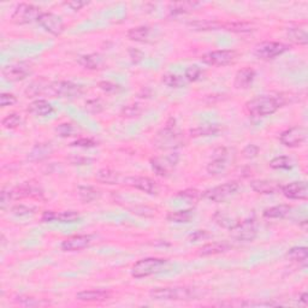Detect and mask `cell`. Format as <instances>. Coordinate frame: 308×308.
Wrapping results in <instances>:
<instances>
[{
  "label": "cell",
  "instance_id": "obj_1",
  "mask_svg": "<svg viewBox=\"0 0 308 308\" xmlns=\"http://www.w3.org/2000/svg\"><path fill=\"white\" fill-rule=\"evenodd\" d=\"M286 103L284 97L281 96H259L246 103L248 113L253 117H266L275 113Z\"/></svg>",
  "mask_w": 308,
  "mask_h": 308
},
{
  "label": "cell",
  "instance_id": "obj_2",
  "mask_svg": "<svg viewBox=\"0 0 308 308\" xmlns=\"http://www.w3.org/2000/svg\"><path fill=\"white\" fill-rule=\"evenodd\" d=\"M149 295L154 300L159 301H188L195 298V292L186 287H170L155 288L151 290Z\"/></svg>",
  "mask_w": 308,
  "mask_h": 308
},
{
  "label": "cell",
  "instance_id": "obj_3",
  "mask_svg": "<svg viewBox=\"0 0 308 308\" xmlns=\"http://www.w3.org/2000/svg\"><path fill=\"white\" fill-rule=\"evenodd\" d=\"M181 141L182 140L176 128V122L174 118H170L166 125L157 134L154 143L159 149H171L180 146Z\"/></svg>",
  "mask_w": 308,
  "mask_h": 308
},
{
  "label": "cell",
  "instance_id": "obj_4",
  "mask_svg": "<svg viewBox=\"0 0 308 308\" xmlns=\"http://www.w3.org/2000/svg\"><path fill=\"white\" fill-rule=\"evenodd\" d=\"M168 263L166 259L160 258H146L139 260L132 266L131 276L135 278H145L154 273L162 271V269Z\"/></svg>",
  "mask_w": 308,
  "mask_h": 308
},
{
  "label": "cell",
  "instance_id": "obj_5",
  "mask_svg": "<svg viewBox=\"0 0 308 308\" xmlns=\"http://www.w3.org/2000/svg\"><path fill=\"white\" fill-rule=\"evenodd\" d=\"M83 93V88L80 85L73 82L59 81V82H51L48 96L51 97H59V98H68V99H74V98L81 97Z\"/></svg>",
  "mask_w": 308,
  "mask_h": 308
},
{
  "label": "cell",
  "instance_id": "obj_6",
  "mask_svg": "<svg viewBox=\"0 0 308 308\" xmlns=\"http://www.w3.org/2000/svg\"><path fill=\"white\" fill-rule=\"evenodd\" d=\"M40 16H41V12H40L39 7H36L33 4L22 2V4L17 5L16 10L13 11L12 16H11V19L16 24H29V23L35 21L37 22Z\"/></svg>",
  "mask_w": 308,
  "mask_h": 308
},
{
  "label": "cell",
  "instance_id": "obj_7",
  "mask_svg": "<svg viewBox=\"0 0 308 308\" xmlns=\"http://www.w3.org/2000/svg\"><path fill=\"white\" fill-rule=\"evenodd\" d=\"M258 235L257 221L253 218L246 219L241 223H237L231 229V236L237 241H243V242H252L255 240Z\"/></svg>",
  "mask_w": 308,
  "mask_h": 308
},
{
  "label": "cell",
  "instance_id": "obj_8",
  "mask_svg": "<svg viewBox=\"0 0 308 308\" xmlns=\"http://www.w3.org/2000/svg\"><path fill=\"white\" fill-rule=\"evenodd\" d=\"M238 188H240V187H238V183L232 181V182L224 183L221 184V186L208 189V191L204 193V198L212 201V203H223V201H225L226 199L232 197V195L238 191Z\"/></svg>",
  "mask_w": 308,
  "mask_h": 308
},
{
  "label": "cell",
  "instance_id": "obj_9",
  "mask_svg": "<svg viewBox=\"0 0 308 308\" xmlns=\"http://www.w3.org/2000/svg\"><path fill=\"white\" fill-rule=\"evenodd\" d=\"M237 58V53L235 51L220 50L212 51L201 56V60L207 65L212 66H225L234 63Z\"/></svg>",
  "mask_w": 308,
  "mask_h": 308
},
{
  "label": "cell",
  "instance_id": "obj_10",
  "mask_svg": "<svg viewBox=\"0 0 308 308\" xmlns=\"http://www.w3.org/2000/svg\"><path fill=\"white\" fill-rule=\"evenodd\" d=\"M289 50V46L282 42H263L258 45L254 50V54L259 59L270 60L275 59L276 57L282 56L283 53Z\"/></svg>",
  "mask_w": 308,
  "mask_h": 308
},
{
  "label": "cell",
  "instance_id": "obj_11",
  "mask_svg": "<svg viewBox=\"0 0 308 308\" xmlns=\"http://www.w3.org/2000/svg\"><path fill=\"white\" fill-rule=\"evenodd\" d=\"M37 23L52 35L58 36L64 31V22L56 13L42 12L41 16L37 19Z\"/></svg>",
  "mask_w": 308,
  "mask_h": 308
},
{
  "label": "cell",
  "instance_id": "obj_12",
  "mask_svg": "<svg viewBox=\"0 0 308 308\" xmlns=\"http://www.w3.org/2000/svg\"><path fill=\"white\" fill-rule=\"evenodd\" d=\"M178 154L177 153H171L165 155L164 158H154L151 160L152 169L158 176L160 177H166L169 176L170 171L177 165L178 163Z\"/></svg>",
  "mask_w": 308,
  "mask_h": 308
},
{
  "label": "cell",
  "instance_id": "obj_13",
  "mask_svg": "<svg viewBox=\"0 0 308 308\" xmlns=\"http://www.w3.org/2000/svg\"><path fill=\"white\" fill-rule=\"evenodd\" d=\"M31 71H33L31 70V66L28 63H15V64L7 65L2 69V76L7 81L17 82L22 81L25 77L29 76Z\"/></svg>",
  "mask_w": 308,
  "mask_h": 308
},
{
  "label": "cell",
  "instance_id": "obj_14",
  "mask_svg": "<svg viewBox=\"0 0 308 308\" xmlns=\"http://www.w3.org/2000/svg\"><path fill=\"white\" fill-rule=\"evenodd\" d=\"M279 140H281L282 145L286 147H290V148L299 147L306 140V131L300 126H293V128L282 132Z\"/></svg>",
  "mask_w": 308,
  "mask_h": 308
},
{
  "label": "cell",
  "instance_id": "obj_15",
  "mask_svg": "<svg viewBox=\"0 0 308 308\" xmlns=\"http://www.w3.org/2000/svg\"><path fill=\"white\" fill-rule=\"evenodd\" d=\"M227 166V149L218 148L213 153V159L207 165V172L212 176L223 174Z\"/></svg>",
  "mask_w": 308,
  "mask_h": 308
},
{
  "label": "cell",
  "instance_id": "obj_16",
  "mask_svg": "<svg viewBox=\"0 0 308 308\" xmlns=\"http://www.w3.org/2000/svg\"><path fill=\"white\" fill-rule=\"evenodd\" d=\"M282 194L290 200H306L308 198V188L306 182H293L283 186Z\"/></svg>",
  "mask_w": 308,
  "mask_h": 308
},
{
  "label": "cell",
  "instance_id": "obj_17",
  "mask_svg": "<svg viewBox=\"0 0 308 308\" xmlns=\"http://www.w3.org/2000/svg\"><path fill=\"white\" fill-rule=\"evenodd\" d=\"M124 184L129 187H132L135 189H139L141 192H145L147 194H157V183L153 180L148 177L141 176H132L126 177L124 180Z\"/></svg>",
  "mask_w": 308,
  "mask_h": 308
},
{
  "label": "cell",
  "instance_id": "obj_18",
  "mask_svg": "<svg viewBox=\"0 0 308 308\" xmlns=\"http://www.w3.org/2000/svg\"><path fill=\"white\" fill-rule=\"evenodd\" d=\"M92 242V237L88 235H74L63 241L62 249L64 252H77L85 249Z\"/></svg>",
  "mask_w": 308,
  "mask_h": 308
},
{
  "label": "cell",
  "instance_id": "obj_19",
  "mask_svg": "<svg viewBox=\"0 0 308 308\" xmlns=\"http://www.w3.org/2000/svg\"><path fill=\"white\" fill-rule=\"evenodd\" d=\"M250 187L255 193H259V194H276V193H279L282 189V186L278 182H275V181H269V180H257L253 181L250 183Z\"/></svg>",
  "mask_w": 308,
  "mask_h": 308
},
{
  "label": "cell",
  "instance_id": "obj_20",
  "mask_svg": "<svg viewBox=\"0 0 308 308\" xmlns=\"http://www.w3.org/2000/svg\"><path fill=\"white\" fill-rule=\"evenodd\" d=\"M255 79V71L252 68H243L236 73L234 86L237 89H247Z\"/></svg>",
  "mask_w": 308,
  "mask_h": 308
},
{
  "label": "cell",
  "instance_id": "obj_21",
  "mask_svg": "<svg viewBox=\"0 0 308 308\" xmlns=\"http://www.w3.org/2000/svg\"><path fill=\"white\" fill-rule=\"evenodd\" d=\"M51 82H48L45 79H39L36 81H33L25 89V96L27 98H35L39 96H48Z\"/></svg>",
  "mask_w": 308,
  "mask_h": 308
},
{
  "label": "cell",
  "instance_id": "obj_22",
  "mask_svg": "<svg viewBox=\"0 0 308 308\" xmlns=\"http://www.w3.org/2000/svg\"><path fill=\"white\" fill-rule=\"evenodd\" d=\"M111 294L106 290H85V292L79 293L76 295V299L83 302H103L108 300Z\"/></svg>",
  "mask_w": 308,
  "mask_h": 308
},
{
  "label": "cell",
  "instance_id": "obj_23",
  "mask_svg": "<svg viewBox=\"0 0 308 308\" xmlns=\"http://www.w3.org/2000/svg\"><path fill=\"white\" fill-rule=\"evenodd\" d=\"M40 194H42L41 191H40L36 186H34V184H31L29 182L11 189V195H12L13 200H17V199L29 198V197H37V195H40Z\"/></svg>",
  "mask_w": 308,
  "mask_h": 308
},
{
  "label": "cell",
  "instance_id": "obj_24",
  "mask_svg": "<svg viewBox=\"0 0 308 308\" xmlns=\"http://www.w3.org/2000/svg\"><path fill=\"white\" fill-rule=\"evenodd\" d=\"M52 151H53V149H52V146L50 143H37L29 152V154H28V159H29L30 162H41V160L50 157Z\"/></svg>",
  "mask_w": 308,
  "mask_h": 308
},
{
  "label": "cell",
  "instance_id": "obj_25",
  "mask_svg": "<svg viewBox=\"0 0 308 308\" xmlns=\"http://www.w3.org/2000/svg\"><path fill=\"white\" fill-rule=\"evenodd\" d=\"M28 111H29L31 114H34V116L46 117L53 113L54 108L53 106H52L50 103L46 102V100H35V102L30 103L29 107H28Z\"/></svg>",
  "mask_w": 308,
  "mask_h": 308
},
{
  "label": "cell",
  "instance_id": "obj_26",
  "mask_svg": "<svg viewBox=\"0 0 308 308\" xmlns=\"http://www.w3.org/2000/svg\"><path fill=\"white\" fill-rule=\"evenodd\" d=\"M221 130L219 124H214V123H206V124H201L197 128L192 129L191 136L192 137H201V136H214V135L219 134Z\"/></svg>",
  "mask_w": 308,
  "mask_h": 308
},
{
  "label": "cell",
  "instance_id": "obj_27",
  "mask_svg": "<svg viewBox=\"0 0 308 308\" xmlns=\"http://www.w3.org/2000/svg\"><path fill=\"white\" fill-rule=\"evenodd\" d=\"M230 247L229 243L226 242H212L207 243L205 246H203L199 250V255L201 257H209V255H215L220 254V253H225L229 250Z\"/></svg>",
  "mask_w": 308,
  "mask_h": 308
},
{
  "label": "cell",
  "instance_id": "obj_28",
  "mask_svg": "<svg viewBox=\"0 0 308 308\" xmlns=\"http://www.w3.org/2000/svg\"><path fill=\"white\" fill-rule=\"evenodd\" d=\"M77 63L88 70H98V69H102L103 60L99 54H85V56L79 57Z\"/></svg>",
  "mask_w": 308,
  "mask_h": 308
},
{
  "label": "cell",
  "instance_id": "obj_29",
  "mask_svg": "<svg viewBox=\"0 0 308 308\" xmlns=\"http://www.w3.org/2000/svg\"><path fill=\"white\" fill-rule=\"evenodd\" d=\"M288 37L292 40L293 42L298 45H307L308 44V34L306 25H298V27H293L288 29Z\"/></svg>",
  "mask_w": 308,
  "mask_h": 308
},
{
  "label": "cell",
  "instance_id": "obj_30",
  "mask_svg": "<svg viewBox=\"0 0 308 308\" xmlns=\"http://www.w3.org/2000/svg\"><path fill=\"white\" fill-rule=\"evenodd\" d=\"M290 211H292V207L289 205H277L265 209L263 215L267 219H282L289 215Z\"/></svg>",
  "mask_w": 308,
  "mask_h": 308
},
{
  "label": "cell",
  "instance_id": "obj_31",
  "mask_svg": "<svg viewBox=\"0 0 308 308\" xmlns=\"http://www.w3.org/2000/svg\"><path fill=\"white\" fill-rule=\"evenodd\" d=\"M96 180L103 184H116L119 181V174L111 169H100L97 172Z\"/></svg>",
  "mask_w": 308,
  "mask_h": 308
},
{
  "label": "cell",
  "instance_id": "obj_32",
  "mask_svg": "<svg viewBox=\"0 0 308 308\" xmlns=\"http://www.w3.org/2000/svg\"><path fill=\"white\" fill-rule=\"evenodd\" d=\"M194 218V211L193 209H183V211L170 212L166 215V219L171 223H189Z\"/></svg>",
  "mask_w": 308,
  "mask_h": 308
},
{
  "label": "cell",
  "instance_id": "obj_33",
  "mask_svg": "<svg viewBox=\"0 0 308 308\" xmlns=\"http://www.w3.org/2000/svg\"><path fill=\"white\" fill-rule=\"evenodd\" d=\"M163 83L170 88H182L187 85L186 77L176 74H166L163 76Z\"/></svg>",
  "mask_w": 308,
  "mask_h": 308
},
{
  "label": "cell",
  "instance_id": "obj_34",
  "mask_svg": "<svg viewBox=\"0 0 308 308\" xmlns=\"http://www.w3.org/2000/svg\"><path fill=\"white\" fill-rule=\"evenodd\" d=\"M198 6H200V2H175V4L170 5V12L172 15H181V13H186L192 10H195Z\"/></svg>",
  "mask_w": 308,
  "mask_h": 308
},
{
  "label": "cell",
  "instance_id": "obj_35",
  "mask_svg": "<svg viewBox=\"0 0 308 308\" xmlns=\"http://www.w3.org/2000/svg\"><path fill=\"white\" fill-rule=\"evenodd\" d=\"M287 258L295 263H305L308 258V250L306 247H293L288 250Z\"/></svg>",
  "mask_w": 308,
  "mask_h": 308
},
{
  "label": "cell",
  "instance_id": "obj_36",
  "mask_svg": "<svg viewBox=\"0 0 308 308\" xmlns=\"http://www.w3.org/2000/svg\"><path fill=\"white\" fill-rule=\"evenodd\" d=\"M77 194H79V198L81 199V201H83L85 204L92 203V201H94L98 198V191L91 186H80L77 188Z\"/></svg>",
  "mask_w": 308,
  "mask_h": 308
},
{
  "label": "cell",
  "instance_id": "obj_37",
  "mask_svg": "<svg viewBox=\"0 0 308 308\" xmlns=\"http://www.w3.org/2000/svg\"><path fill=\"white\" fill-rule=\"evenodd\" d=\"M149 31H151V29H149L148 27H136V28H131L130 30L128 31V37L130 40H132V41H139V42H143L146 41L147 39H148L149 36Z\"/></svg>",
  "mask_w": 308,
  "mask_h": 308
},
{
  "label": "cell",
  "instance_id": "obj_38",
  "mask_svg": "<svg viewBox=\"0 0 308 308\" xmlns=\"http://www.w3.org/2000/svg\"><path fill=\"white\" fill-rule=\"evenodd\" d=\"M213 220L215 221V223L218 224V225H220L221 227H225V229H230L231 230L232 227H234L236 224V221H234L230 215H227L226 213L221 212V211H217L213 214Z\"/></svg>",
  "mask_w": 308,
  "mask_h": 308
},
{
  "label": "cell",
  "instance_id": "obj_39",
  "mask_svg": "<svg viewBox=\"0 0 308 308\" xmlns=\"http://www.w3.org/2000/svg\"><path fill=\"white\" fill-rule=\"evenodd\" d=\"M293 160L287 155H279V157L273 158L270 162V168L276 170H289L293 168Z\"/></svg>",
  "mask_w": 308,
  "mask_h": 308
},
{
  "label": "cell",
  "instance_id": "obj_40",
  "mask_svg": "<svg viewBox=\"0 0 308 308\" xmlns=\"http://www.w3.org/2000/svg\"><path fill=\"white\" fill-rule=\"evenodd\" d=\"M191 25L197 30H217L223 27V23L217 21H197L191 23Z\"/></svg>",
  "mask_w": 308,
  "mask_h": 308
},
{
  "label": "cell",
  "instance_id": "obj_41",
  "mask_svg": "<svg viewBox=\"0 0 308 308\" xmlns=\"http://www.w3.org/2000/svg\"><path fill=\"white\" fill-rule=\"evenodd\" d=\"M22 118L18 113H10L2 119L1 124L5 129H16L17 126L21 125Z\"/></svg>",
  "mask_w": 308,
  "mask_h": 308
},
{
  "label": "cell",
  "instance_id": "obj_42",
  "mask_svg": "<svg viewBox=\"0 0 308 308\" xmlns=\"http://www.w3.org/2000/svg\"><path fill=\"white\" fill-rule=\"evenodd\" d=\"M56 220L60 223H75V221L80 220V214L75 211H63L57 213Z\"/></svg>",
  "mask_w": 308,
  "mask_h": 308
},
{
  "label": "cell",
  "instance_id": "obj_43",
  "mask_svg": "<svg viewBox=\"0 0 308 308\" xmlns=\"http://www.w3.org/2000/svg\"><path fill=\"white\" fill-rule=\"evenodd\" d=\"M225 30L229 31H235V33H244V31L252 30V27L247 23H241V22H234V23H224L223 27Z\"/></svg>",
  "mask_w": 308,
  "mask_h": 308
},
{
  "label": "cell",
  "instance_id": "obj_44",
  "mask_svg": "<svg viewBox=\"0 0 308 308\" xmlns=\"http://www.w3.org/2000/svg\"><path fill=\"white\" fill-rule=\"evenodd\" d=\"M201 75H203V70H201V68H199L198 65H192V66H189V68H187L184 77H186V80L188 82H195L200 79Z\"/></svg>",
  "mask_w": 308,
  "mask_h": 308
},
{
  "label": "cell",
  "instance_id": "obj_45",
  "mask_svg": "<svg viewBox=\"0 0 308 308\" xmlns=\"http://www.w3.org/2000/svg\"><path fill=\"white\" fill-rule=\"evenodd\" d=\"M141 113H142V108H141V106L139 105V103H131V105L125 106L122 111L123 117H126V118L137 117V116H140Z\"/></svg>",
  "mask_w": 308,
  "mask_h": 308
},
{
  "label": "cell",
  "instance_id": "obj_46",
  "mask_svg": "<svg viewBox=\"0 0 308 308\" xmlns=\"http://www.w3.org/2000/svg\"><path fill=\"white\" fill-rule=\"evenodd\" d=\"M86 111L89 112V113L92 114H97L100 113L103 110V105L102 103V100L99 99H92L88 100L87 103H86Z\"/></svg>",
  "mask_w": 308,
  "mask_h": 308
},
{
  "label": "cell",
  "instance_id": "obj_47",
  "mask_svg": "<svg viewBox=\"0 0 308 308\" xmlns=\"http://www.w3.org/2000/svg\"><path fill=\"white\" fill-rule=\"evenodd\" d=\"M16 301L18 302V304L23 305V306H29V307H35V306H40V305H42L44 302H41L40 300H37V299L33 298V296H27V295H19L16 298Z\"/></svg>",
  "mask_w": 308,
  "mask_h": 308
},
{
  "label": "cell",
  "instance_id": "obj_48",
  "mask_svg": "<svg viewBox=\"0 0 308 308\" xmlns=\"http://www.w3.org/2000/svg\"><path fill=\"white\" fill-rule=\"evenodd\" d=\"M33 211H34L33 207L22 205V204H21V205L13 206L12 208H11V212H12V214L17 215V217H24V215L31 214Z\"/></svg>",
  "mask_w": 308,
  "mask_h": 308
},
{
  "label": "cell",
  "instance_id": "obj_49",
  "mask_svg": "<svg viewBox=\"0 0 308 308\" xmlns=\"http://www.w3.org/2000/svg\"><path fill=\"white\" fill-rule=\"evenodd\" d=\"M99 88L102 91L106 92V93H117V92L120 91V87L116 83L111 82V81H102L99 82Z\"/></svg>",
  "mask_w": 308,
  "mask_h": 308
},
{
  "label": "cell",
  "instance_id": "obj_50",
  "mask_svg": "<svg viewBox=\"0 0 308 308\" xmlns=\"http://www.w3.org/2000/svg\"><path fill=\"white\" fill-rule=\"evenodd\" d=\"M16 103H17V98L13 96V94L2 93L1 96H0V105H1V107H6V106L15 105Z\"/></svg>",
  "mask_w": 308,
  "mask_h": 308
},
{
  "label": "cell",
  "instance_id": "obj_51",
  "mask_svg": "<svg viewBox=\"0 0 308 308\" xmlns=\"http://www.w3.org/2000/svg\"><path fill=\"white\" fill-rule=\"evenodd\" d=\"M73 130H74L73 125L69 124V123H62V124H59L56 129V131L58 132L59 136H62V137L70 136V135L73 134Z\"/></svg>",
  "mask_w": 308,
  "mask_h": 308
},
{
  "label": "cell",
  "instance_id": "obj_52",
  "mask_svg": "<svg viewBox=\"0 0 308 308\" xmlns=\"http://www.w3.org/2000/svg\"><path fill=\"white\" fill-rule=\"evenodd\" d=\"M242 154L247 159H253V158H255L259 154V147L255 145H247L243 148Z\"/></svg>",
  "mask_w": 308,
  "mask_h": 308
},
{
  "label": "cell",
  "instance_id": "obj_53",
  "mask_svg": "<svg viewBox=\"0 0 308 308\" xmlns=\"http://www.w3.org/2000/svg\"><path fill=\"white\" fill-rule=\"evenodd\" d=\"M11 200H13L12 195H11V189H2L1 194H0V205H1V208L4 209L7 204H10Z\"/></svg>",
  "mask_w": 308,
  "mask_h": 308
},
{
  "label": "cell",
  "instance_id": "obj_54",
  "mask_svg": "<svg viewBox=\"0 0 308 308\" xmlns=\"http://www.w3.org/2000/svg\"><path fill=\"white\" fill-rule=\"evenodd\" d=\"M209 234L206 231V230H198V231H194L193 234L189 235V241L191 242H197V241L205 240V238H208Z\"/></svg>",
  "mask_w": 308,
  "mask_h": 308
},
{
  "label": "cell",
  "instance_id": "obj_55",
  "mask_svg": "<svg viewBox=\"0 0 308 308\" xmlns=\"http://www.w3.org/2000/svg\"><path fill=\"white\" fill-rule=\"evenodd\" d=\"M178 197L189 199V200H197V199L200 197V193H199L198 191H195V189H187V191L178 193Z\"/></svg>",
  "mask_w": 308,
  "mask_h": 308
},
{
  "label": "cell",
  "instance_id": "obj_56",
  "mask_svg": "<svg viewBox=\"0 0 308 308\" xmlns=\"http://www.w3.org/2000/svg\"><path fill=\"white\" fill-rule=\"evenodd\" d=\"M71 146H76V147H83V148H91V147L96 146V142H94L93 140L91 139H79L76 141H74L73 143H71Z\"/></svg>",
  "mask_w": 308,
  "mask_h": 308
},
{
  "label": "cell",
  "instance_id": "obj_57",
  "mask_svg": "<svg viewBox=\"0 0 308 308\" xmlns=\"http://www.w3.org/2000/svg\"><path fill=\"white\" fill-rule=\"evenodd\" d=\"M129 56H130L132 63H135V64L142 62V59L145 58V56H143L142 52L136 50V48H130V50H129Z\"/></svg>",
  "mask_w": 308,
  "mask_h": 308
},
{
  "label": "cell",
  "instance_id": "obj_58",
  "mask_svg": "<svg viewBox=\"0 0 308 308\" xmlns=\"http://www.w3.org/2000/svg\"><path fill=\"white\" fill-rule=\"evenodd\" d=\"M66 6H69L71 10H81L82 7H85L86 5H88L87 1H80V0H74V1H68L65 2Z\"/></svg>",
  "mask_w": 308,
  "mask_h": 308
},
{
  "label": "cell",
  "instance_id": "obj_59",
  "mask_svg": "<svg viewBox=\"0 0 308 308\" xmlns=\"http://www.w3.org/2000/svg\"><path fill=\"white\" fill-rule=\"evenodd\" d=\"M71 162V164L74 165H88L89 163H92V159H88V158H81V157H74L69 159Z\"/></svg>",
  "mask_w": 308,
  "mask_h": 308
},
{
  "label": "cell",
  "instance_id": "obj_60",
  "mask_svg": "<svg viewBox=\"0 0 308 308\" xmlns=\"http://www.w3.org/2000/svg\"><path fill=\"white\" fill-rule=\"evenodd\" d=\"M57 218V213L53 211H46L42 214V221H54Z\"/></svg>",
  "mask_w": 308,
  "mask_h": 308
},
{
  "label": "cell",
  "instance_id": "obj_61",
  "mask_svg": "<svg viewBox=\"0 0 308 308\" xmlns=\"http://www.w3.org/2000/svg\"><path fill=\"white\" fill-rule=\"evenodd\" d=\"M300 301H301L304 305H307V302H308L307 293H304V294H302V295L300 296Z\"/></svg>",
  "mask_w": 308,
  "mask_h": 308
}]
</instances>
